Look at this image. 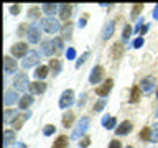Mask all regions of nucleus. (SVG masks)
<instances>
[{"label": "nucleus", "mask_w": 158, "mask_h": 148, "mask_svg": "<svg viewBox=\"0 0 158 148\" xmlns=\"http://www.w3.org/2000/svg\"><path fill=\"white\" fill-rule=\"evenodd\" d=\"M87 128H89V117H82L81 120H79L77 125L74 127L71 138H73V140H77V138H81V137H82V133L86 132Z\"/></svg>", "instance_id": "f257e3e1"}, {"label": "nucleus", "mask_w": 158, "mask_h": 148, "mask_svg": "<svg viewBox=\"0 0 158 148\" xmlns=\"http://www.w3.org/2000/svg\"><path fill=\"white\" fill-rule=\"evenodd\" d=\"M41 28L46 33H56L59 30V23L53 17H46V18H41Z\"/></svg>", "instance_id": "f03ea898"}, {"label": "nucleus", "mask_w": 158, "mask_h": 148, "mask_svg": "<svg viewBox=\"0 0 158 148\" xmlns=\"http://www.w3.org/2000/svg\"><path fill=\"white\" fill-rule=\"evenodd\" d=\"M73 104H74V91L73 89H68V91H64L61 94V97H59V107L69 109Z\"/></svg>", "instance_id": "7ed1b4c3"}, {"label": "nucleus", "mask_w": 158, "mask_h": 148, "mask_svg": "<svg viewBox=\"0 0 158 148\" xmlns=\"http://www.w3.org/2000/svg\"><path fill=\"white\" fill-rule=\"evenodd\" d=\"M40 61V54L36 53V51H30L27 56H25V59L22 61V68H25V69H28V68H31V66H35Z\"/></svg>", "instance_id": "20e7f679"}, {"label": "nucleus", "mask_w": 158, "mask_h": 148, "mask_svg": "<svg viewBox=\"0 0 158 148\" xmlns=\"http://www.w3.org/2000/svg\"><path fill=\"white\" fill-rule=\"evenodd\" d=\"M13 86L17 91H25L27 87H30V82H28V76L27 74H18L13 81Z\"/></svg>", "instance_id": "39448f33"}, {"label": "nucleus", "mask_w": 158, "mask_h": 148, "mask_svg": "<svg viewBox=\"0 0 158 148\" xmlns=\"http://www.w3.org/2000/svg\"><path fill=\"white\" fill-rule=\"evenodd\" d=\"M17 69H18V64H17L15 59H12L10 56L3 58V71H5V74H13V72H17Z\"/></svg>", "instance_id": "423d86ee"}, {"label": "nucleus", "mask_w": 158, "mask_h": 148, "mask_svg": "<svg viewBox=\"0 0 158 148\" xmlns=\"http://www.w3.org/2000/svg\"><path fill=\"white\" fill-rule=\"evenodd\" d=\"M102 77H104V68L102 66H96L92 69L91 76H89V82L91 84H99L102 81Z\"/></svg>", "instance_id": "0eeeda50"}, {"label": "nucleus", "mask_w": 158, "mask_h": 148, "mask_svg": "<svg viewBox=\"0 0 158 148\" xmlns=\"http://www.w3.org/2000/svg\"><path fill=\"white\" fill-rule=\"evenodd\" d=\"M140 89L145 94H150L152 91H153V87H155V77L153 76H147V77H143L142 79V82H140Z\"/></svg>", "instance_id": "6e6552de"}, {"label": "nucleus", "mask_w": 158, "mask_h": 148, "mask_svg": "<svg viewBox=\"0 0 158 148\" xmlns=\"http://www.w3.org/2000/svg\"><path fill=\"white\" fill-rule=\"evenodd\" d=\"M132 128H133V125H132V122L130 120H123L120 125H118L117 128H115V135L118 137H123V135H127V133H130L132 132Z\"/></svg>", "instance_id": "1a4fd4ad"}, {"label": "nucleus", "mask_w": 158, "mask_h": 148, "mask_svg": "<svg viewBox=\"0 0 158 148\" xmlns=\"http://www.w3.org/2000/svg\"><path fill=\"white\" fill-rule=\"evenodd\" d=\"M112 86H114V81H112V79H107L106 82H102V86H99L96 89V94H97V96H101V97H106L107 94L110 92Z\"/></svg>", "instance_id": "9d476101"}, {"label": "nucleus", "mask_w": 158, "mask_h": 148, "mask_svg": "<svg viewBox=\"0 0 158 148\" xmlns=\"http://www.w3.org/2000/svg\"><path fill=\"white\" fill-rule=\"evenodd\" d=\"M28 41L30 43H38L40 41V27L36 23H33L31 27L28 28Z\"/></svg>", "instance_id": "9b49d317"}, {"label": "nucleus", "mask_w": 158, "mask_h": 148, "mask_svg": "<svg viewBox=\"0 0 158 148\" xmlns=\"http://www.w3.org/2000/svg\"><path fill=\"white\" fill-rule=\"evenodd\" d=\"M30 115H31V113L30 112H22V113H18L17 117L13 118V128L15 130H20V128L23 127V123H25V120H27V118H30Z\"/></svg>", "instance_id": "f8f14e48"}, {"label": "nucleus", "mask_w": 158, "mask_h": 148, "mask_svg": "<svg viewBox=\"0 0 158 148\" xmlns=\"http://www.w3.org/2000/svg\"><path fill=\"white\" fill-rule=\"evenodd\" d=\"M27 49H28V46L25 43H15L12 46V54L17 56V58H22V56H25V54H28Z\"/></svg>", "instance_id": "ddd939ff"}, {"label": "nucleus", "mask_w": 158, "mask_h": 148, "mask_svg": "<svg viewBox=\"0 0 158 148\" xmlns=\"http://www.w3.org/2000/svg\"><path fill=\"white\" fill-rule=\"evenodd\" d=\"M71 12H73V5H69V3L59 5V17H61V20H64V22L71 17Z\"/></svg>", "instance_id": "4468645a"}, {"label": "nucleus", "mask_w": 158, "mask_h": 148, "mask_svg": "<svg viewBox=\"0 0 158 148\" xmlns=\"http://www.w3.org/2000/svg\"><path fill=\"white\" fill-rule=\"evenodd\" d=\"M30 92H31V94H43L44 91H46V84H44V82H31V84H30Z\"/></svg>", "instance_id": "2eb2a0df"}, {"label": "nucleus", "mask_w": 158, "mask_h": 148, "mask_svg": "<svg viewBox=\"0 0 158 148\" xmlns=\"http://www.w3.org/2000/svg\"><path fill=\"white\" fill-rule=\"evenodd\" d=\"M140 96H142V89L138 86H133L132 91H130V99H128V102L130 104H137L140 101Z\"/></svg>", "instance_id": "dca6fc26"}, {"label": "nucleus", "mask_w": 158, "mask_h": 148, "mask_svg": "<svg viewBox=\"0 0 158 148\" xmlns=\"http://www.w3.org/2000/svg\"><path fill=\"white\" fill-rule=\"evenodd\" d=\"M49 69L53 71V76H58L59 72H61V59H49Z\"/></svg>", "instance_id": "f3484780"}, {"label": "nucleus", "mask_w": 158, "mask_h": 148, "mask_svg": "<svg viewBox=\"0 0 158 148\" xmlns=\"http://www.w3.org/2000/svg\"><path fill=\"white\" fill-rule=\"evenodd\" d=\"M114 28H115V22L114 20H110L107 25H106V28H104V33H102V38L104 39H109L114 35Z\"/></svg>", "instance_id": "a211bd4d"}, {"label": "nucleus", "mask_w": 158, "mask_h": 148, "mask_svg": "<svg viewBox=\"0 0 158 148\" xmlns=\"http://www.w3.org/2000/svg\"><path fill=\"white\" fill-rule=\"evenodd\" d=\"M102 125L106 127L107 130H112V128L117 125V120H115V117H109V115H104V117H102Z\"/></svg>", "instance_id": "6ab92c4d"}, {"label": "nucleus", "mask_w": 158, "mask_h": 148, "mask_svg": "<svg viewBox=\"0 0 158 148\" xmlns=\"http://www.w3.org/2000/svg\"><path fill=\"white\" fill-rule=\"evenodd\" d=\"M33 104V97L30 96V94H25V96L18 101V105H20V109H28L30 105Z\"/></svg>", "instance_id": "aec40b11"}, {"label": "nucleus", "mask_w": 158, "mask_h": 148, "mask_svg": "<svg viewBox=\"0 0 158 148\" xmlns=\"http://www.w3.org/2000/svg\"><path fill=\"white\" fill-rule=\"evenodd\" d=\"M17 99H18V96L15 91H7L5 92V105H12V104L17 102Z\"/></svg>", "instance_id": "412c9836"}, {"label": "nucleus", "mask_w": 158, "mask_h": 148, "mask_svg": "<svg viewBox=\"0 0 158 148\" xmlns=\"http://www.w3.org/2000/svg\"><path fill=\"white\" fill-rule=\"evenodd\" d=\"M41 7H43V12L44 13L49 15V17H53V15L56 13V10H58L59 5H56V3H43Z\"/></svg>", "instance_id": "4be33fe9"}, {"label": "nucleus", "mask_w": 158, "mask_h": 148, "mask_svg": "<svg viewBox=\"0 0 158 148\" xmlns=\"http://www.w3.org/2000/svg\"><path fill=\"white\" fill-rule=\"evenodd\" d=\"M53 148H68V137L66 135H59L56 138V142L53 143Z\"/></svg>", "instance_id": "5701e85b"}, {"label": "nucleus", "mask_w": 158, "mask_h": 148, "mask_svg": "<svg viewBox=\"0 0 158 148\" xmlns=\"http://www.w3.org/2000/svg\"><path fill=\"white\" fill-rule=\"evenodd\" d=\"M123 54V44L122 43H115L114 44V48H112V56L114 59H118Z\"/></svg>", "instance_id": "b1692460"}, {"label": "nucleus", "mask_w": 158, "mask_h": 148, "mask_svg": "<svg viewBox=\"0 0 158 148\" xmlns=\"http://www.w3.org/2000/svg\"><path fill=\"white\" fill-rule=\"evenodd\" d=\"M73 122H74V113H73V112H66V113L63 115V127H64V128L71 127Z\"/></svg>", "instance_id": "393cba45"}, {"label": "nucleus", "mask_w": 158, "mask_h": 148, "mask_svg": "<svg viewBox=\"0 0 158 148\" xmlns=\"http://www.w3.org/2000/svg\"><path fill=\"white\" fill-rule=\"evenodd\" d=\"M54 44L51 41H44L41 44V49H43V54H46V56H53V53H54Z\"/></svg>", "instance_id": "a878e982"}, {"label": "nucleus", "mask_w": 158, "mask_h": 148, "mask_svg": "<svg viewBox=\"0 0 158 148\" xmlns=\"http://www.w3.org/2000/svg\"><path fill=\"white\" fill-rule=\"evenodd\" d=\"M46 76H48V68L46 66L36 68V71H35V77H36V79H44Z\"/></svg>", "instance_id": "bb28decb"}, {"label": "nucleus", "mask_w": 158, "mask_h": 148, "mask_svg": "<svg viewBox=\"0 0 158 148\" xmlns=\"http://www.w3.org/2000/svg\"><path fill=\"white\" fill-rule=\"evenodd\" d=\"M140 140L147 142V140H152V128L148 127H143L140 130Z\"/></svg>", "instance_id": "cd10ccee"}, {"label": "nucleus", "mask_w": 158, "mask_h": 148, "mask_svg": "<svg viewBox=\"0 0 158 148\" xmlns=\"http://www.w3.org/2000/svg\"><path fill=\"white\" fill-rule=\"evenodd\" d=\"M3 137H5V140H3V145L7 146L10 142H13V140H15V132H13V130H5Z\"/></svg>", "instance_id": "c85d7f7f"}, {"label": "nucleus", "mask_w": 158, "mask_h": 148, "mask_svg": "<svg viewBox=\"0 0 158 148\" xmlns=\"http://www.w3.org/2000/svg\"><path fill=\"white\" fill-rule=\"evenodd\" d=\"M28 18L31 20H41L40 18V7H33L31 10L28 12Z\"/></svg>", "instance_id": "c756f323"}, {"label": "nucleus", "mask_w": 158, "mask_h": 148, "mask_svg": "<svg viewBox=\"0 0 158 148\" xmlns=\"http://www.w3.org/2000/svg\"><path fill=\"white\" fill-rule=\"evenodd\" d=\"M12 117L15 118V117H17V113H15V110H10V109H7V110H5V115H3L5 123H8L10 120H12ZM12 122H13V120H12Z\"/></svg>", "instance_id": "7c9ffc66"}, {"label": "nucleus", "mask_w": 158, "mask_h": 148, "mask_svg": "<svg viewBox=\"0 0 158 148\" xmlns=\"http://www.w3.org/2000/svg\"><path fill=\"white\" fill-rule=\"evenodd\" d=\"M71 31H73V25H71V23H68L66 27L63 28V38L69 39V38H71Z\"/></svg>", "instance_id": "2f4dec72"}, {"label": "nucleus", "mask_w": 158, "mask_h": 148, "mask_svg": "<svg viewBox=\"0 0 158 148\" xmlns=\"http://www.w3.org/2000/svg\"><path fill=\"white\" fill-rule=\"evenodd\" d=\"M150 142L158 143V123H155V125H153V128H152V140H150Z\"/></svg>", "instance_id": "473e14b6"}, {"label": "nucleus", "mask_w": 158, "mask_h": 148, "mask_svg": "<svg viewBox=\"0 0 158 148\" xmlns=\"http://www.w3.org/2000/svg\"><path fill=\"white\" fill-rule=\"evenodd\" d=\"M54 132H56V127H54V125H46V127L43 128V135H46V137L53 135Z\"/></svg>", "instance_id": "72a5a7b5"}, {"label": "nucleus", "mask_w": 158, "mask_h": 148, "mask_svg": "<svg viewBox=\"0 0 158 148\" xmlns=\"http://www.w3.org/2000/svg\"><path fill=\"white\" fill-rule=\"evenodd\" d=\"M106 102H107L106 99H101V101H99V102L96 104V105H94V112H96V113H97V112H101L102 109L106 107Z\"/></svg>", "instance_id": "f704fd0d"}, {"label": "nucleus", "mask_w": 158, "mask_h": 148, "mask_svg": "<svg viewBox=\"0 0 158 148\" xmlns=\"http://www.w3.org/2000/svg\"><path fill=\"white\" fill-rule=\"evenodd\" d=\"M87 58H89V51H86V53H84V54H82V56H81V58H79V59H77V61H76V68H77V69H79V68H81V66H82V64H84V63H86V59H87Z\"/></svg>", "instance_id": "c9c22d12"}, {"label": "nucleus", "mask_w": 158, "mask_h": 148, "mask_svg": "<svg viewBox=\"0 0 158 148\" xmlns=\"http://www.w3.org/2000/svg\"><path fill=\"white\" fill-rule=\"evenodd\" d=\"M142 8H143V5H142V3H135V5H133V10H132V18H137V15L142 12Z\"/></svg>", "instance_id": "e433bc0d"}, {"label": "nucleus", "mask_w": 158, "mask_h": 148, "mask_svg": "<svg viewBox=\"0 0 158 148\" xmlns=\"http://www.w3.org/2000/svg\"><path fill=\"white\" fill-rule=\"evenodd\" d=\"M53 44H54V49H56V51H61L63 49V38H54Z\"/></svg>", "instance_id": "4c0bfd02"}, {"label": "nucleus", "mask_w": 158, "mask_h": 148, "mask_svg": "<svg viewBox=\"0 0 158 148\" xmlns=\"http://www.w3.org/2000/svg\"><path fill=\"white\" fill-rule=\"evenodd\" d=\"M130 33H132V27H130V25H125V28H123V33H122V38H123V39H128Z\"/></svg>", "instance_id": "58836bf2"}, {"label": "nucleus", "mask_w": 158, "mask_h": 148, "mask_svg": "<svg viewBox=\"0 0 158 148\" xmlns=\"http://www.w3.org/2000/svg\"><path fill=\"white\" fill-rule=\"evenodd\" d=\"M142 44H143V38H142V36H138V38H135V39H133L132 46L138 49V48H142Z\"/></svg>", "instance_id": "ea45409f"}, {"label": "nucleus", "mask_w": 158, "mask_h": 148, "mask_svg": "<svg viewBox=\"0 0 158 148\" xmlns=\"http://www.w3.org/2000/svg\"><path fill=\"white\" fill-rule=\"evenodd\" d=\"M66 58H68V59H74V58H76V49H74V48H69L68 51H66Z\"/></svg>", "instance_id": "a19ab883"}, {"label": "nucleus", "mask_w": 158, "mask_h": 148, "mask_svg": "<svg viewBox=\"0 0 158 148\" xmlns=\"http://www.w3.org/2000/svg\"><path fill=\"white\" fill-rule=\"evenodd\" d=\"M89 143H91V138H89V137H82V140H81V143H79V146H81V148H86V146H89Z\"/></svg>", "instance_id": "79ce46f5"}, {"label": "nucleus", "mask_w": 158, "mask_h": 148, "mask_svg": "<svg viewBox=\"0 0 158 148\" xmlns=\"http://www.w3.org/2000/svg\"><path fill=\"white\" fill-rule=\"evenodd\" d=\"M109 148H122V143L118 140H112L110 143H109Z\"/></svg>", "instance_id": "37998d69"}, {"label": "nucleus", "mask_w": 158, "mask_h": 148, "mask_svg": "<svg viewBox=\"0 0 158 148\" xmlns=\"http://www.w3.org/2000/svg\"><path fill=\"white\" fill-rule=\"evenodd\" d=\"M10 12L13 15H18L20 13V5H12V7H10Z\"/></svg>", "instance_id": "c03bdc74"}, {"label": "nucleus", "mask_w": 158, "mask_h": 148, "mask_svg": "<svg viewBox=\"0 0 158 148\" xmlns=\"http://www.w3.org/2000/svg\"><path fill=\"white\" fill-rule=\"evenodd\" d=\"M142 28H143V22H142V20H138V23H137V27H135V31H137V33H140V31H142Z\"/></svg>", "instance_id": "a18cd8bd"}, {"label": "nucleus", "mask_w": 158, "mask_h": 148, "mask_svg": "<svg viewBox=\"0 0 158 148\" xmlns=\"http://www.w3.org/2000/svg\"><path fill=\"white\" fill-rule=\"evenodd\" d=\"M153 18L158 20V3L155 5V10H153Z\"/></svg>", "instance_id": "49530a36"}, {"label": "nucleus", "mask_w": 158, "mask_h": 148, "mask_svg": "<svg viewBox=\"0 0 158 148\" xmlns=\"http://www.w3.org/2000/svg\"><path fill=\"white\" fill-rule=\"evenodd\" d=\"M77 25H79V28H84V27H86V17L81 18V22H79Z\"/></svg>", "instance_id": "de8ad7c7"}, {"label": "nucleus", "mask_w": 158, "mask_h": 148, "mask_svg": "<svg viewBox=\"0 0 158 148\" xmlns=\"http://www.w3.org/2000/svg\"><path fill=\"white\" fill-rule=\"evenodd\" d=\"M147 31H148V25H145V27L142 28V31H140V33H142V35H145Z\"/></svg>", "instance_id": "09e8293b"}, {"label": "nucleus", "mask_w": 158, "mask_h": 148, "mask_svg": "<svg viewBox=\"0 0 158 148\" xmlns=\"http://www.w3.org/2000/svg\"><path fill=\"white\" fill-rule=\"evenodd\" d=\"M17 148H27V145H23V143H18Z\"/></svg>", "instance_id": "8fccbe9b"}, {"label": "nucleus", "mask_w": 158, "mask_h": 148, "mask_svg": "<svg viewBox=\"0 0 158 148\" xmlns=\"http://www.w3.org/2000/svg\"><path fill=\"white\" fill-rule=\"evenodd\" d=\"M156 97H158V89H156Z\"/></svg>", "instance_id": "3c124183"}, {"label": "nucleus", "mask_w": 158, "mask_h": 148, "mask_svg": "<svg viewBox=\"0 0 158 148\" xmlns=\"http://www.w3.org/2000/svg\"><path fill=\"white\" fill-rule=\"evenodd\" d=\"M156 117H158V110H156Z\"/></svg>", "instance_id": "603ef678"}, {"label": "nucleus", "mask_w": 158, "mask_h": 148, "mask_svg": "<svg viewBox=\"0 0 158 148\" xmlns=\"http://www.w3.org/2000/svg\"><path fill=\"white\" fill-rule=\"evenodd\" d=\"M127 148H133V146H127Z\"/></svg>", "instance_id": "864d4df0"}]
</instances>
